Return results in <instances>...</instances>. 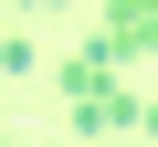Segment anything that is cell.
Returning <instances> with one entry per match:
<instances>
[{
    "instance_id": "cell-1",
    "label": "cell",
    "mask_w": 158,
    "mask_h": 147,
    "mask_svg": "<svg viewBox=\"0 0 158 147\" xmlns=\"http://www.w3.org/2000/svg\"><path fill=\"white\" fill-rule=\"evenodd\" d=\"M95 42H106L116 63H148V53H158V0H106Z\"/></svg>"
},
{
    "instance_id": "cell-2",
    "label": "cell",
    "mask_w": 158,
    "mask_h": 147,
    "mask_svg": "<svg viewBox=\"0 0 158 147\" xmlns=\"http://www.w3.org/2000/svg\"><path fill=\"white\" fill-rule=\"evenodd\" d=\"M74 126H85V137H127V126H158V105H137L127 84H106V95L74 105Z\"/></svg>"
},
{
    "instance_id": "cell-3",
    "label": "cell",
    "mask_w": 158,
    "mask_h": 147,
    "mask_svg": "<svg viewBox=\"0 0 158 147\" xmlns=\"http://www.w3.org/2000/svg\"><path fill=\"white\" fill-rule=\"evenodd\" d=\"M53 84H63V105H85V95H106V84H116V53H106V42H85V53H74V63L53 74Z\"/></svg>"
},
{
    "instance_id": "cell-4",
    "label": "cell",
    "mask_w": 158,
    "mask_h": 147,
    "mask_svg": "<svg viewBox=\"0 0 158 147\" xmlns=\"http://www.w3.org/2000/svg\"><path fill=\"white\" fill-rule=\"evenodd\" d=\"M21 11H63V0H21Z\"/></svg>"
},
{
    "instance_id": "cell-5",
    "label": "cell",
    "mask_w": 158,
    "mask_h": 147,
    "mask_svg": "<svg viewBox=\"0 0 158 147\" xmlns=\"http://www.w3.org/2000/svg\"><path fill=\"white\" fill-rule=\"evenodd\" d=\"M95 147H116V137H95Z\"/></svg>"
}]
</instances>
